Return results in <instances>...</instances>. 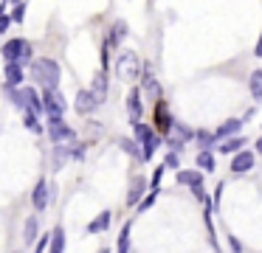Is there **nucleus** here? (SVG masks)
<instances>
[{
  "label": "nucleus",
  "instance_id": "obj_8",
  "mask_svg": "<svg viewBox=\"0 0 262 253\" xmlns=\"http://www.w3.org/2000/svg\"><path fill=\"white\" fill-rule=\"evenodd\" d=\"M239 127H243V118H228V121H223V127H217L214 138H223V141L237 138V135H239Z\"/></svg>",
  "mask_w": 262,
  "mask_h": 253
},
{
  "label": "nucleus",
  "instance_id": "obj_13",
  "mask_svg": "<svg viewBox=\"0 0 262 253\" xmlns=\"http://www.w3.org/2000/svg\"><path fill=\"white\" fill-rule=\"evenodd\" d=\"M48 253H65V228L62 225L54 228L51 239H48Z\"/></svg>",
  "mask_w": 262,
  "mask_h": 253
},
{
  "label": "nucleus",
  "instance_id": "obj_25",
  "mask_svg": "<svg viewBox=\"0 0 262 253\" xmlns=\"http://www.w3.org/2000/svg\"><path fill=\"white\" fill-rule=\"evenodd\" d=\"M130 228H133V222H127L124 228H121V236H119V253H127V250H130Z\"/></svg>",
  "mask_w": 262,
  "mask_h": 253
},
{
  "label": "nucleus",
  "instance_id": "obj_27",
  "mask_svg": "<svg viewBox=\"0 0 262 253\" xmlns=\"http://www.w3.org/2000/svg\"><path fill=\"white\" fill-rule=\"evenodd\" d=\"M9 20H12V22H23V20H26V3H17V6H14Z\"/></svg>",
  "mask_w": 262,
  "mask_h": 253
},
{
  "label": "nucleus",
  "instance_id": "obj_34",
  "mask_svg": "<svg viewBox=\"0 0 262 253\" xmlns=\"http://www.w3.org/2000/svg\"><path fill=\"white\" fill-rule=\"evenodd\" d=\"M144 87H147L149 93H158V82H155L152 76H147V79H144Z\"/></svg>",
  "mask_w": 262,
  "mask_h": 253
},
{
  "label": "nucleus",
  "instance_id": "obj_15",
  "mask_svg": "<svg viewBox=\"0 0 262 253\" xmlns=\"http://www.w3.org/2000/svg\"><path fill=\"white\" fill-rule=\"evenodd\" d=\"M110 217H113L110 211H102L91 225H88V234H102V231H107L110 228Z\"/></svg>",
  "mask_w": 262,
  "mask_h": 253
},
{
  "label": "nucleus",
  "instance_id": "obj_17",
  "mask_svg": "<svg viewBox=\"0 0 262 253\" xmlns=\"http://www.w3.org/2000/svg\"><path fill=\"white\" fill-rule=\"evenodd\" d=\"M91 93H93V99H96L99 104L104 101V96H107V76H104V73H99V76H96V82H93V90H91Z\"/></svg>",
  "mask_w": 262,
  "mask_h": 253
},
{
  "label": "nucleus",
  "instance_id": "obj_22",
  "mask_svg": "<svg viewBox=\"0 0 262 253\" xmlns=\"http://www.w3.org/2000/svg\"><path fill=\"white\" fill-rule=\"evenodd\" d=\"M248 87H251V96H254V99H262V71H254V73H251Z\"/></svg>",
  "mask_w": 262,
  "mask_h": 253
},
{
  "label": "nucleus",
  "instance_id": "obj_7",
  "mask_svg": "<svg viewBox=\"0 0 262 253\" xmlns=\"http://www.w3.org/2000/svg\"><path fill=\"white\" fill-rule=\"evenodd\" d=\"M254 169V152L251 149H239L237 155L231 157V172L234 174H245Z\"/></svg>",
  "mask_w": 262,
  "mask_h": 253
},
{
  "label": "nucleus",
  "instance_id": "obj_36",
  "mask_svg": "<svg viewBox=\"0 0 262 253\" xmlns=\"http://www.w3.org/2000/svg\"><path fill=\"white\" fill-rule=\"evenodd\" d=\"M192 194L198 197L200 202H206V189H203V186H194V189H192Z\"/></svg>",
  "mask_w": 262,
  "mask_h": 253
},
{
  "label": "nucleus",
  "instance_id": "obj_10",
  "mask_svg": "<svg viewBox=\"0 0 262 253\" xmlns=\"http://www.w3.org/2000/svg\"><path fill=\"white\" fill-rule=\"evenodd\" d=\"M48 200H51V194H48V183L46 180H40V183L34 186V194H31V202H34L37 211H42V208L48 205Z\"/></svg>",
  "mask_w": 262,
  "mask_h": 253
},
{
  "label": "nucleus",
  "instance_id": "obj_29",
  "mask_svg": "<svg viewBox=\"0 0 262 253\" xmlns=\"http://www.w3.org/2000/svg\"><path fill=\"white\" fill-rule=\"evenodd\" d=\"M9 26H12V20H9V14H6V6H0V34H6Z\"/></svg>",
  "mask_w": 262,
  "mask_h": 253
},
{
  "label": "nucleus",
  "instance_id": "obj_2",
  "mask_svg": "<svg viewBox=\"0 0 262 253\" xmlns=\"http://www.w3.org/2000/svg\"><path fill=\"white\" fill-rule=\"evenodd\" d=\"M0 54H3V59H6V65H31V42L29 39H9L3 48H0Z\"/></svg>",
  "mask_w": 262,
  "mask_h": 253
},
{
  "label": "nucleus",
  "instance_id": "obj_39",
  "mask_svg": "<svg viewBox=\"0 0 262 253\" xmlns=\"http://www.w3.org/2000/svg\"><path fill=\"white\" fill-rule=\"evenodd\" d=\"M99 253H110V250H107V247H102V250H99Z\"/></svg>",
  "mask_w": 262,
  "mask_h": 253
},
{
  "label": "nucleus",
  "instance_id": "obj_16",
  "mask_svg": "<svg viewBox=\"0 0 262 253\" xmlns=\"http://www.w3.org/2000/svg\"><path fill=\"white\" fill-rule=\"evenodd\" d=\"M178 183H183V186H203V174L200 172H189V169H181L178 172Z\"/></svg>",
  "mask_w": 262,
  "mask_h": 253
},
{
  "label": "nucleus",
  "instance_id": "obj_11",
  "mask_svg": "<svg viewBox=\"0 0 262 253\" xmlns=\"http://www.w3.org/2000/svg\"><path fill=\"white\" fill-rule=\"evenodd\" d=\"M127 110H130L133 124H138V118H141V93H138V87H133L130 96H127Z\"/></svg>",
  "mask_w": 262,
  "mask_h": 253
},
{
  "label": "nucleus",
  "instance_id": "obj_23",
  "mask_svg": "<svg viewBox=\"0 0 262 253\" xmlns=\"http://www.w3.org/2000/svg\"><path fill=\"white\" fill-rule=\"evenodd\" d=\"M133 127H136V141L138 144H144V141H149V138H155V132L152 129H149V124H133Z\"/></svg>",
  "mask_w": 262,
  "mask_h": 253
},
{
  "label": "nucleus",
  "instance_id": "obj_14",
  "mask_svg": "<svg viewBox=\"0 0 262 253\" xmlns=\"http://www.w3.org/2000/svg\"><path fill=\"white\" fill-rule=\"evenodd\" d=\"M144 189H147V180L136 177V180H133V186H130V194H127V202H130V205H138V202H141Z\"/></svg>",
  "mask_w": 262,
  "mask_h": 253
},
{
  "label": "nucleus",
  "instance_id": "obj_9",
  "mask_svg": "<svg viewBox=\"0 0 262 253\" xmlns=\"http://www.w3.org/2000/svg\"><path fill=\"white\" fill-rule=\"evenodd\" d=\"M99 107V101L93 99V93L91 90H79V93H76V112H93Z\"/></svg>",
  "mask_w": 262,
  "mask_h": 253
},
{
  "label": "nucleus",
  "instance_id": "obj_3",
  "mask_svg": "<svg viewBox=\"0 0 262 253\" xmlns=\"http://www.w3.org/2000/svg\"><path fill=\"white\" fill-rule=\"evenodd\" d=\"M12 101L23 112H34V116H37V112L42 110V99L37 96L34 87H17V90H12Z\"/></svg>",
  "mask_w": 262,
  "mask_h": 253
},
{
  "label": "nucleus",
  "instance_id": "obj_6",
  "mask_svg": "<svg viewBox=\"0 0 262 253\" xmlns=\"http://www.w3.org/2000/svg\"><path fill=\"white\" fill-rule=\"evenodd\" d=\"M48 138H51L54 144H59V141H74L76 129L68 127L65 121H48Z\"/></svg>",
  "mask_w": 262,
  "mask_h": 253
},
{
  "label": "nucleus",
  "instance_id": "obj_5",
  "mask_svg": "<svg viewBox=\"0 0 262 253\" xmlns=\"http://www.w3.org/2000/svg\"><path fill=\"white\" fill-rule=\"evenodd\" d=\"M116 73H119L124 82H133L138 76V56L133 51H121L119 54V62H116Z\"/></svg>",
  "mask_w": 262,
  "mask_h": 253
},
{
  "label": "nucleus",
  "instance_id": "obj_37",
  "mask_svg": "<svg viewBox=\"0 0 262 253\" xmlns=\"http://www.w3.org/2000/svg\"><path fill=\"white\" fill-rule=\"evenodd\" d=\"M254 54H256V56H262V34H259V39H256V48H254Z\"/></svg>",
  "mask_w": 262,
  "mask_h": 253
},
{
  "label": "nucleus",
  "instance_id": "obj_38",
  "mask_svg": "<svg viewBox=\"0 0 262 253\" xmlns=\"http://www.w3.org/2000/svg\"><path fill=\"white\" fill-rule=\"evenodd\" d=\"M256 152H262V138H259V141H256Z\"/></svg>",
  "mask_w": 262,
  "mask_h": 253
},
{
  "label": "nucleus",
  "instance_id": "obj_26",
  "mask_svg": "<svg viewBox=\"0 0 262 253\" xmlns=\"http://www.w3.org/2000/svg\"><path fill=\"white\" fill-rule=\"evenodd\" d=\"M121 149H124L127 155H133V157H141V152H138V144H136V141H130V138H121Z\"/></svg>",
  "mask_w": 262,
  "mask_h": 253
},
{
  "label": "nucleus",
  "instance_id": "obj_30",
  "mask_svg": "<svg viewBox=\"0 0 262 253\" xmlns=\"http://www.w3.org/2000/svg\"><path fill=\"white\" fill-rule=\"evenodd\" d=\"M158 194H161V191H149V194L144 197L141 202H138V211H147V208H149V205H152V202H155V197H158Z\"/></svg>",
  "mask_w": 262,
  "mask_h": 253
},
{
  "label": "nucleus",
  "instance_id": "obj_31",
  "mask_svg": "<svg viewBox=\"0 0 262 253\" xmlns=\"http://www.w3.org/2000/svg\"><path fill=\"white\" fill-rule=\"evenodd\" d=\"M164 172H166V169H164V163H161V166L152 172V191H158V186H161V177H164Z\"/></svg>",
  "mask_w": 262,
  "mask_h": 253
},
{
  "label": "nucleus",
  "instance_id": "obj_24",
  "mask_svg": "<svg viewBox=\"0 0 262 253\" xmlns=\"http://www.w3.org/2000/svg\"><path fill=\"white\" fill-rule=\"evenodd\" d=\"M23 124H26V127H29L34 135H40V132H42V127H40V118H37L34 112H23Z\"/></svg>",
  "mask_w": 262,
  "mask_h": 253
},
{
  "label": "nucleus",
  "instance_id": "obj_4",
  "mask_svg": "<svg viewBox=\"0 0 262 253\" xmlns=\"http://www.w3.org/2000/svg\"><path fill=\"white\" fill-rule=\"evenodd\" d=\"M40 99H42V110H48V121H62V112H65L62 93L59 90H46Z\"/></svg>",
  "mask_w": 262,
  "mask_h": 253
},
{
  "label": "nucleus",
  "instance_id": "obj_35",
  "mask_svg": "<svg viewBox=\"0 0 262 253\" xmlns=\"http://www.w3.org/2000/svg\"><path fill=\"white\" fill-rule=\"evenodd\" d=\"M228 245H231V250H234V253H243V245H239L237 236H228Z\"/></svg>",
  "mask_w": 262,
  "mask_h": 253
},
{
  "label": "nucleus",
  "instance_id": "obj_18",
  "mask_svg": "<svg viewBox=\"0 0 262 253\" xmlns=\"http://www.w3.org/2000/svg\"><path fill=\"white\" fill-rule=\"evenodd\" d=\"M198 166L203 169V172H214V155H211V149L198 152Z\"/></svg>",
  "mask_w": 262,
  "mask_h": 253
},
{
  "label": "nucleus",
  "instance_id": "obj_20",
  "mask_svg": "<svg viewBox=\"0 0 262 253\" xmlns=\"http://www.w3.org/2000/svg\"><path fill=\"white\" fill-rule=\"evenodd\" d=\"M124 34H127V22L116 20L113 22V31H110V45H119L121 39H124Z\"/></svg>",
  "mask_w": 262,
  "mask_h": 253
},
{
  "label": "nucleus",
  "instance_id": "obj_1",
  "mask_svg": "<svg viewBox=\"0 0 262 253\" xmlns=\"http://www.w3.org/2000/svg\"><path fill=\"white\" fill-rule=\"evenodd\" d=\"M31 79L46 90H57L59 84V65L54 59H34L31 62Z\"/></svg>",
  "mask_w": 262,
  "mask_h": 253
},
{
  "label": "nucleus",
  "instance_id": "obj_32",
  "mask_svg": "<svg viewBox=\"0 0 262 253\" xmlns=\"http://www.w3.org/2000/svg\"><path fill=\"white\" fill-rule=\"evenodd\" d=\"M175 132L181 135V144H183V141H189V138H194V132H192V129H186L183 124H175Z\"/></svg>",
  "mask_w": 262,
  "mask_h": 253
},
{
  "label": "nucleus",
  "instance_id": "obj_28",
  "mask_svg": "<svg viewBox=\"0 0 262 253\" xmlns=\"http://www.w3.org/2000/svg\"><path fill=\"white\" fill-rule=\"evenodd\" d=\"M194 138H198V144L203 146V149H209V146H211V141H214V135H211V132H203V129H200V132L194 135Z\"/></svg>",
  "mask_w": 262,
  "mask_h": 253
},
{
  "label": "nucleus",
  "instance_id": "obj_33",
  "mask_svg": "<svg viewBox=\"0 0 262 253\" xmlns=\"http://www.w3.org/2000/svg\"><path fill=\"white\" fill-rule=\"evenodd\" d=\"M164 169H178V152H169V155H166Z\"/></svg>",
  "mask_w": 262,
  "mask_h": 253
},
{
  "label": "nucleus",
  "instance_id": "obj_21",
  "mask_svg": "<svg viewBox=\"0 0 262 253\" xmlns=\"http://www.w3.org/2000/svg\"><path fill=\"white\" fill-rule=\"evenodd\" d=\"M37 231H40V225H37V217H29V219H26V231H23V239L29 242V245L37 239Z\"/></svg>",
  "mask_w": 262,
  "mask_h": 253
},
{
  "label": "nucleus",
  "instance_id": "obj_12",
  "mask_svg": "<svg viewBox=\"0 0 262 253\" xmlns=\"http://www.w3.org/2000/svg\"><path fill=\"white\" fill-rule=\"evenodd\" d=\"M23 67L20 65H6V90H17L20 82H23Z\"/></svg>",
  "mask_w": 262,
  "mask_h": 253
},
{
  "label": "nucleus",
  "instance_id": "obj_19",
  "mask_svg": "<svg viewBox=\"0 0 262 253\" xmlns=\"http://www.w3.org/2000/svg\"><path fill=\"white\" fill-rule=\"evenodd\" d=\"M239 146H245V138H239V135H237V138L223 141V144H220V152H223V155H237Z\"/></svg>",
  "mask_w": 262,
  "mask_h": 253
}]
</instances>
